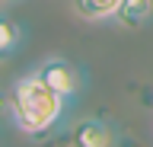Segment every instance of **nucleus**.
I'll return each instance as SVG.
<instances>
[{
  "label": "nucleus",
  "instance_id": "f257e3e1",
  "mask_svg": "<svg viewBox=\"0 0 153 147\" xmlns=\"http://www.w3.org/2000/svg\"><path fill=\"white\" fill-rule=\"evenodd\" d=\"M67 106L70 102L57 96L35 70H26L10 87V118L29 137L48 134L51 128H57L61 118L67 115Z\"/></svg>",
  "mask_w": 153,
  "mask_h": 147
},
{
  "label": "nucleus",
  "instance_id": "f03ea898",
  "mask_svg": "<svg viewBox=\"0 0 153 147\" xmlns=\"http://www.w3.org/2000/svg\"><path fill=\"white\" fill-rule=\"evenodd\" d=\"M35 74L45 80L51 90H54L57 96H64L67 102H74V99L83 93V83H86V80H83V70L76 67L74 61L61 58V54H51V58H45V61L35 67Z\"/></svg>",
  "mask_w": 153,
  "mask_h": 147
},
{
  "label": "nucleus",
  "instance_id": "7ed1b4c3",
  "mask_svg": "<svg viewBox=\"0 0 153 147\" xmlns=\"http://www.w3.org/2000/svg\"><path fill=\"white\" fill-rule=\"evenodd\" d=\"M70 141L76 147H112L121 141L118 128L105 118H80L74 128H70Z\"/></svg>",
  "mask_w": 153,
  "mask_h": 147
},
{
  "label": "nucleus",
  "instance_id": "20e7f679",
  "mask_svg": "<svg viewBox=\"0 0 153 147\" xmlns=\"http://www.w3.org/2000/svg\"><path fill=\"white\" fill-rule=\"evenodd\" d=\"M115 22L124 29H143L147 22H153V0H121Z\"/></svg>",
  "mask_w": 153,
  "mask_h": 147
},
{
  "label": "nucleus",
  "instance_id": "39448f33",
  "mask_svg": "<svg viewBox=\"0 0 153 147\" xmlns=\"http://www.w3.org/2000/svg\"><path fill=\"white\" fill-rule=\"evenodd\" d=\"M70 7L83 22H112L121 0H70Z\"/></svg>",
  "mask_w": 153,
  "mask_h": 147
},
{
  "label": "nucleus",
  "instance_id": "423d86ee",
  "mask_svg": "<svg viewBox=\"0 0 153 147\" xmlns=\"http://www.w3.org/2000/svg\"><path fill=\"white\" fill-rule=\"evenodd\" d=\"M22 42H26V29H22L16 19L0 16V61L10 58V54H16V51L22 48Z\"/></svg>",
  "mask_w": 153,
  "mask_h": 147
},
{
  "label": "nucleus",
  "instance_id": "0eeeda50",
  "mask_svg": "<svg viewBox=\"0 0 153 147\" xmlns=\"http://www.w3.org/2000/svg\"><path fill=\"white\" fill-rule=\"evenodd\" d=\"M0 3H13V0H0Z\"/></svg>",
  "mask_w": 153,
  "mask_h": 147
}]
</instances>
